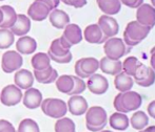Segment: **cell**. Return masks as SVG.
Segmentation results:
<instances>
[{
	"label": "cell",
	"mask_w": 155,
	"mask_h": 132,
	"mask_svg": "<svg viewBox=\"0 0 155 132\" xmlns=\"http://www.w3.org/2000/svg\"><path fill=\"white\" fill-rule=\"evenodd\" d=\"M114 77V86L119 92H126L132 89L134 85V80L131 75H129L124 71H120Z\"/></svg>",
	"instance_id": "22"
},
{
	"label": "cell",
	"mask_w": 155,
	"mask_h": 132,
	"mask_svg": "<svg viewBox=\"0 0 155 132\" xmlns=\"http://www.w3.org/2000/svg\"><path fill=\"white\" fill-rule=\"evenodd\" d=\"M109 120V124L113 129L118 131L127 130L128 127L130 126V121L129 118L127 116V113H121V112H114Z\"/></svg>",
	"instance_id": "24"
},
{
	"label": "cell",
	"mask_w": 155,
	"mask_h": 132,
	"mask_svg": "<svg viewBox=\"0 0 155 132\" xmlns=\"http://www.w3.org/2000/svg\"><path fill=\"white\" fill-rule=\"evenodd\" d=\"M120 102L128 113L131 111H136L140 108V106L143 105V98L138 92L131 89L126 92H120Z\"/></svg>",
	"instance_id": "8"
},
{
	"label": "cell",
	"mask_w": 155,
	"mask_h": 132,
	"mask_svg": "<svg viewBox=\"0 0 155 132\" xmlns=\"http://www.w3.org/2000/svg\"><path fill=\"white\" fill-rule=\"evenodd\" d=\"M82 35H84V40L88 43H91V44H101V43H104L107 41V38L104 36L97 23L88 25L84 29V31L82 32Z\"/></svg>",
	"instance_id": "14"
},
{
	"label": "cell",
	"mask_w": 155,
	"mask_h": 132,
	"mask_svg": "<svg viewBox=\"0 0 155 132\" xmlns=\"http://www.w3.org/2000/svg\"><path fill=\"white\" fill-rule=\"evenodd\" d=\"M22 90L15 84H10L2 88L1 92H0V102L4 106L12 107V106H16L17 104L20 103L22 101Z\"/></svg>",
	"instance_id": "3"
},
{
	"label": "cell",
	"mask_w": 155,
	"mask_h": 132,
	"mask_svg": "<svg viewBox=\"0 0 155 132\" xmlns=\"http://www.w3.org/2000/svg\"><path fill=\"white\" fill-rule=\"evenodd\" d=\"M152 53H155V46L152 47V49L150 51V54H152Z\"/></svg>",
	"instance_id": "52"
},
{
	"label": "cell",
	"mask_w": 155,
	"mask_h": 132,
	"mask_svg": "<svg viewBox=\"0 0 155 132\" xmlns=\"http://www.w3.org/2000/svg\"><path fill=\"white\" fill-rule=\"evenodd\" d=\"M23 64L22 56L17 51H8L2 55L1 68L5 73H12L21 68Z\"/></svg>",
	"instance_id": "4"
},
{
	"label": "cell",
	"mask_w": 155,
	"mask_h": 132,
	"mask_svg": "<svg viewBox=\"0 0 155 132\" xmlns=\"http://www.w3.org/2000/svg\"><path fill=\"white\" fill-rule=\"evenodd\" d=\"M16 49L20 55H31L37 49V41L33 37L21 36L16 42Z\"/></svg>",
	"instance_id": "20"
},
{
	"label": "cell",
	"mask_w": 155,
	"mask_h": 132,
	"mask_svg": "<svg viewBox=\"0 0 155 132\" xmlns=\"http://www.w3.org/2000/svg\"><path fill=\"white\" fill-rule=\"evenodd\" d=\"M31 64L34 70H45L51 66V59L45 53H36L31 59Z\"/></svg>",
	"instance_id": "28"
},
{
	"label": "cell",
	"mask_w": 155,
	"mask_h": 132,
	"mask_svg": "<svg viewBox=\"0 0 155 132\" xmlns=\"http://www.w3.org/2000/svg\"><path fill=\"white\" fill-rule=\"evenodd\" d=\"M51 1L54 3V6H55V8H57L58 5H59V3H60V0H51Z\"/></svg>",
	"instance_id": "49"
},
{
	"label": "cell",
	"mask_w": 155,
	"mask_h": 132,
	"mask_svg": "<svg viewBox=\"0 0 155 132\" xmlns=\"http://www.w3.org/2000/svg\"><path fill=\"white\" fill-rule=\"evenodd\" d=\"M51 12L50 8L43 3L41 0H35L28 8V17L34 21H43L49 17Z\"/></svg>",
	"instance_id": "12"
},
{
	"label": "cell",
	"mask_w": 155,
	"mask_h": 132,
	"mask_svg": "<svg viewBox=\"0 0 155 132\" xmlns=\"http://www.w3.org/2000/svg\"><path fill=\"white\" fill-rule=\"evenodd\" d=\"M87 88L92 92L93 94H104L109 89V81L106 77L99 73H94L88 78L87 82Z\"/></svg>",
	"instance_id": "11"
},
{
	"label": "cell",
	"mask_w": 155,
	"mask_h": 132,
	"mask_svg": "<svg viewBox=\"0 0 155 132\" xmlns=\"http://www.w3.org/2000/svg\"><path fill=\"white\" fill-rule=\"evenodd\" d=\"M52 70H53V67L52 66H50L49 68L45 69V70H34V72H33L34 79L36 80L37 82L42 84L43 82L50 77V75L52 73Z\"/></svg>",
	"instance_id": "35"
},
{
	"label": "cell",
	"mask_w": 155,
	"mask_h": 132,
	"mask_svg": "<svg viewBox=\"0 0 155 132\" xmlns=\"http://www.w3.org/2000/svg\"><path fill=\"white\" fill-rule=\"evenodd\" d=\"M150 65H151V68L155 70V53L151 54V57H150Z\"/></svg>",
	"instance_id": "47"
},
{
	"label": "cell",
	"mask_w": 155,
	"mask_h": 132,
	"mask_svg": "<svg viewBox=\"0 0 155 132\" xmlns=\"http://www.w3.org/2000/svg\"><path fill=\"white\" fill-rule=\"evenodd\" d=\"M59 40H60V44H61V46L63 47V48H65V49H71V47H72V45L69 43V41L67 40V39L64 38L63 36H61L59 38Z\"/></svg>",
	"instance_id": "46"
},
{
	"label": "cell",
	"mask_w": 155,
	"mask_h": 132,
	"mask_svg": "<svg viewBox=\"0 0 155 132\" xmlns=\"http://www.w3.org/2000/svg\"><path fill=\"white\" fill-rule=\"evenodd\" d=\"M155 83V70L149 67V70H148V73L146 75L145 80L141 82H139L137 85L141 86V87H150Z\"/></svg>",
	"instance_id": "36"
},
{
	"label": "cell",
	"mask_w": 155,
	"mask_h": 132,
	"mask_svg": "<svg viewBox=\"0 0 155 132\" xmlns=\"http://www.w3.org/2000/svg\"><path fill=\"white\" fill-rule=\"evenodd\" d=\"M57 78H58V72H57V70L53 68V70H52V73L50 75V77L48 78V79L45 80V81L43 82L42 84H52L53 82H55V81H56V79H57Z\"/></svg>",
	"instance_id": "42"
},
{
	"label": "cell",
	"mask_w": 155,
	"mask_h": 132,
	"mask_svg": "<svg viewBox=\"0 0 155 132\" xmlns=\"http://www.w3.org/2000/svg\"><path fill=\"white\" fill-rule=\"evenodd\" d=\"M74 80V87L72 91L69 94V96H76V94H81L82 92L86 90L87 83L84 81V79L77 77V75H73Z\"/></svg>",
	"instance_id": "34"
},
{
	"label": "cell",
	"mask_w": 155,
	"mask_h": 132,
	"mask_svg": "<svg viewBox=\"0 0 155 132\" xmlns=\"http://www.w3.org/2000/svg\"><path fill=\"white\" fill-rule=\"evenodd\" d=\"M150 31H151V29L140 24L138 21L134 20V21H130L127 24L124 34L127 35L131 40L140 43L141 41L147 38L148 35L150 34Z\"/></svg>",
	"instance_id": "5"
},
{
	"label": "cell",
	"mask_w": 155,
	"mask_h": 132,
	"mask_svg": "<svg viewBox=\"0 0 155 132\" xmlns=\"http://www.w3.org/2000/svg\"><path fill=\"white\" fill-rule=\"evenodd\" d=\"M15 35L8 29H0V49H8L14 44Z\"/></svg>",
	"instance_id": "30"
},
{
	"label": "cell",
	"mask_w": 155,
	"mask_h": 132,
	"mask_svg": "<svg viewBox=\"0 0 155 132\" xmlns=\"http://www.w3.org/2000/svg\"><path fill=\"white\" fill-rule=\"evenodd\" d=\"M140 64V62L138 61L136 57H128L124 60L123 62V71L126 73H128L129 75L133 77L135 70H136L137 66Z\"/></svg>",
	"instance_id": "32"
},
{
	"label": "cell",
	"mask_w": 155,
	"mask_h": 132,
	"mask_svg": "<svg viewBox=\"0 0 155 132\" xmlns=\"http://www.w3.org/2000/svg\"><path fill=\"white\" fill-rule=\"evenodd\" d=\"M48 53H51L52 55L56 56V57H63V56L68 55V54L70 53V49L63 48L61 46V44H60L59 38H57V39H55V40L52 41Z\"/></svg>",
	"instance_id": "33"
},
{
	"label": "cell",
	"mask_w": 155,
	"mask_h": 132,
	"mask_svg": "<svg viewBox=\"0 0 155 132\" xmlns=\"http://www.w3.org/2000/svg\"><path fill=\"white\" fill-rule=\"evenodd\" d=\"M10 29L15 36H25L31 29V19L25 14H18L14 25Z\"/></svg>",
	"instance_id": "21"
},
{
	"label": "cell",
	"mask_w": 155,
	"mask_h": 132,
	"mask_svg": "<svg viewBox=\"0 0 155 132\" xmlns=\"http://www.w3.org/2000/svg\"><path fill=\"white\" fill-rule=\"evenodd\" d=\"M147 112L150 118L155 120V100L149 103V105H148V107H147Z\"/></svg>",
	"instance_id": "43"
},
{
	"label": "cell",
	"mask_w": 155,
	"mask_h": 132,
	"mask_svg": "<svg viewBox=\"0 0 155 132\" xmlns=\"http://www.w3.org/2000/svg\"><path fill=\"white\" fill-rule=\"evenodd\" d=\"M99 69L106 75H116L123 71V62L120 60H114L106 57L99 60Z\"/></svg>",
	"instance_id": "16"
},
{
	"label": "cell",
	"mask_w": 155,
	"mask_h": 132,
	"mask_svg": "<svg viewBox=\"0 0 155 132\" xmlns=\"http://www.w3.org/2000/svg\"><path fill=\"white\" fill-rule=\"evenodd\" d=\"M121 4L130 8H137L143 3V0H119Z\"/></svg>",
	"instance_id": "40"
},
{
	"label": "cell",
	"mask_w": 155,
	"mask_h": 132,
	"mask_svg": "<svg viewBox=\"0 0 155 132\" xmlns=\"http://www.w3.org/2000/svg\"><path fill=\"white\" fill-rule=\"evenodd\" d=\"M0 1H4V0H0Z\"/></svg>",
	"instance_id": "54"
},
{
	"label": "cell",
	"mask_w": 155,
	"mask_h": 132,
	"mask_svg": "<svg viewBox=\"0 0 155 132\" xmlns=\"http://www.w3.org/2000/svg\"><path fill=\"white\" fill-rule=\"evenodd\" d=\"M96 3L99 10L104 15H109V16H114L118 14L123 5L119 0H96Z\"/></svg>",
	"instance_id": "23"
},
{
	"label": "cell",
	"mask_w": 155,
	"mask_h": 132,
	"mask_svg": "<svg viewBox=\"0 0 155 132\" xmlns=\"http://www.w3.org/2000/svg\"><path fill=\"white\" fill-rule=\"evenodd\" d=\"M68 112V106L63 100L61 99H56V98H50L49 102H48L47 108L43 114L52 118H61L65 116Z\"/></svg>",
	"instance_id": "7"
},
{
	"label": "cell",
	"mask_w": 155,
	"mask_h": 132,
	"mask_svg": "<svg viewBox=\"0 0 155 132\" xmlns=\"http://www.w3.org/2000/svg\"><path fill=\"white\" fill-rule=\"evenodd\" d=\"M49 20L52 26H54L57 29H63L70 23V16L62 10L54 8L50 12Z\"/></svg>",
	"instance_id": "18"
},
{
	"label": "cell",
	"mask_w": 155,
	"mask_h": 132,
	"mask_svg": "<svg viewBox=\"0 0 155 132\" xmlns=\"http://www.w3.org/2000/svg\"><path fill=\"white\" fill-rule=\"evenodd\" d=\"M98 69H99V61L93 57L81 58L77 60L74 67L76 75L81 79H88L90 75L96 73Z\"/></svg>",
	"instance_id": "2"
},
{
	"label": "cell",
	"mask_w": 155,
	"mask_h": 132,
	"mask_svg": "<svg viewBox=\"0 0 155 132\" xmlns=\"http://www.w3.org/2000/svg\"><path fill=\"white\" fill-rule=\"evenodd\" d=\"M65 5L73 6L75 8H81L88 3V0H60Z\"/></svg>",
	"instance_id": "38"
},
{
	"label": "cell",
	"mask_w": 155,
	"mask_h": 132,
	"mask_svg": "<svg viewBox=\"0 0 155 132\" xmlns=\"http://www.w3.org/2000/svg\"><path fill=\"white\" fill-rule=\"evenodd\" d=\"M136 21L140 24L153 29L155 26V8L149 3H143L136 8Z\"/></svg>",
	"instance_id": "6"
},
{
	"label": "cell",
	"mask_w": 155,
	"mask_h": 132,
	"mask_svg": "<svg viewBox=\"0 0 155 132\" xmlns=\"http://www.w3.org/2000/svg\"><path fill=\"white\" fill-rule=\"evenodd\" d=\"M2 20H3V13H2V10L0 8V23L2 22Z\"/></svg>",
	"instance_id": "50"
},
{
	"label": "cell",
	"mask_w": 155,
	"mask_h": 132,
	"mask_svg": "<svg viewBox=\"0 0 155 132\" xmlns=\"http://www.w3.org/2000/svg\"><path fill=\"white\" fill-rule=\"evenodd\" d=\"M0 132H17L12 123L6 120H0Z\"/></svg>",
	"instance_id": "39"
},
{
	"label": "cell",
	"mask_w": 155,
	"mask_h": 132,
	"mask_svg": "<svg viewBox=\"0 0 155 132\" xmlns=\"http://www.w3.org/2000/svg\"><path fill=\"white\" fill-rule=\"evenodd\" d=\"M130 125L136 130H143L149 125V116L145 111L136 110L130 118Z\"/></svg>",
	"instance_id": "26"
},
{
	"label": "cell",
	"mask_w": 155,
	"mask_h": 132,
	"mask_svg": "<svg viewBox=\"0 0 155 132\" xmlns=\"http://www.w3.org/2000/svg\"><path fill=\"white\" fill-rule=\"evenodd\" d=\"M0 8L2 10V13H3V20L0 23V29H8L14 25L15 21L17 19V13L16 11L14 10V8L11 5H8V4H4V5H1Z\"/></svg>",
	"instance_id": "25"
},
{
	"label": "cell",
	"mask_w": 155,
	"mask_h": 132,
	"mask_svg": "<svg viewBox=\"0 0 155 132\" xmlns=\"http://www.w3.org/2000/svg\"><path fill=\"white\" fill-rule=\"evenodd\" d=\"M97 24L99 25L102 34L107 39L115 37L119 32V24L113 16L104 14L102 16L99 17Z\"/></svg>",
	"instance_id": "10"
},
{
	"label": "cell",
	"mask_w": 155,
	"mask_h": 132,
	"mask_svg": "<svg viewBox=\"0 0 155 132\" xmlns=\"http://www.w3.org/2000/svg\"><path fill=\"white\" fill-rule=\"evenodd\" d=\"M99 132H112V131H110V130H104H104H101V131H99Z\"/></svg>",
	"instance_id": "53"
},
{
	"label": "cell",
	"mask_w": 155,
	"mask_h": 132,
	"mask_svg": "<svg viewBox=\"0 0 155 132\" xmlns=\"http://www.w3.org/2000/svg\"><path fill=\"white\" fill-rule=\"evenodd\" d=\"M131 49L132 47L127 46L123 39L117 37L107 39V41L104 43V51L106 54V57L110 59L120 60L124 56L130 53Z\"/></svg>",
	"instance_id": "1"
},
{
	"label": "cell",
	"mask_w": 155,
	"mask_h": 132,
	"mask_svg": "<svg viewBox=\"0 0 155 132\" xmlns=\"http://www.w3.org/2000/svg\"><path fill=\"white\" fill-rule=\"evenodd\" d=\"M34 75L28 69H18L15 71L14 75V82L15 85L18 86L21 90H27L33 87L34 84Z\"/></svg>",
	"instance_id": "17"
},
{
	"label": "cell",
	"mask_w": 155,
	"mask_h": 132,
	"mask_svg": "<svg viewBox=\"0 0 155 132\" xmlns=\"http://www.w3.org/2000/svg\"><path fill=\"white\" fill-rule=\"evenodd\" d=\"M55 85L59 92L64 94H69L74 87L73 75H60V77L58 75V78L55 81Z\"/></svg>",
	"instance_id": "27"
},
{
	"label": "cell",
	"mask_w": 155,
	"mask_h": 132,
	"mask_svg": "<svg viewBox=\"0 0 155 132\" xmlns=\"http://www.w3.org/2000/svg\"><path fill=\"white\" fill-rule=\"evenodd\" d=\"M113 106H114L115 110H116L117 112H121V113H127L126 110H124V108L123 107V105H121V102H120V92H119V94H117L116 97H115L114 101H113Z\"/></svg>",
	"instance_id": "41"
},
{
	"label": "cell",
	"mask_w": 155,
	"mask_h": 132,
	"mask_svg": "<svg viewBox=\"0 0 155 132\" xmlns=\"http://www.w3.org/2000/svg\"><path fill=\"white\" fill-rule=\"evenodd\" d=\"M62 36L69 41L70 44L73 46L78 43H80L84 39V35L80 26L75 23H69L67 26L63 29Z\"/></svg>",
	"instance_id": "19"
},
{
	"label": "cell",
	"mask_w": 155,
	"mask_h": 132,
	"mask_svg": "<svg viewBox=\"0 0 155 132\" xmlns=\"http://www.w3.org/2000/svg\"><path fill=\"white\" fill-rule=\"evenodd\" d=\"M124 44H126L127 46H130V47H134V46H136V45L139 44V42H136V41L131 40V39L124 34Z\"/></svg>",
	"instance_id": "44"
},
{
	"label": "cell",
	"mask_w": 155,
	"mask_h": 132,
	"mask_svg": "<svg viewBox=\"0 0 155 132\" xmlns=\"http://www.w3.org/2000/svg\"><path fill=\"white\" fill-rule=\"evenodd\" d=\"M68 106V111L71 114L75 116H80L87 112L89 108L88 102L87 100L80 94H76V96H71L67 103Z\"/></svg>",
	"instance_id": "13"
},
{
	"label": "cell",
	"mask_w": 155,
	"mask_h": 132,
	"mask_svg": "<svg viewBox=\"0 0 155 132\" xmlns=\"http://www.w3.org/2000/svg\"><path fill=\"white\" fill-rule=\"evenodd\" d=\"M48 55H49L51 61H54V62H56V63H59V64H68L72 61V59H73V56H72L71 51H70L68 55L63 56V57H56V56L52 55L51 53H48Z\"/></svg>",
	"instance_id": "37"
},
{
	"label": "cell",
	"mask_w": 155,
	"mask_h": 132,
	"mask_svg": "<svg viewBox=\"0 0 155 132\" xmlns=\"http://www.w3.org/2000/svg\"><path fill=\"white\" fill-rule=\"evenodd\" d=\"M42 100V94L40 92V90L31 87L25 90V92L23 94L22 103L28 109H36V108L40 107Z\"/></svg>",
	"instance_id": "15"
},
{
	"label": "cell",
	"mask_w": 155,
	"mask_h": 132,
	"mask_svg": "<svg viewBox=\"0 0 155 132\" xmlns=\"http://www.w3.org/2000/svg\"><path fill=\"white\" fill-rule=\"evenodd\" d=\"M86 126H87V129H88L89 131H91V132H99V131L104 130V127H106L107 125H99V126H92V125H87V124H86Z\"/></svg>",
	"instance_id": "45"
},
{
	"label": "cell",
	"mask_w": 155,
	"mask_h": 132,
	"mask_svg": "<svg viewBox=\"0 0 155 132\" xmlns=\"http://www.w3.org/2000/svg\"><path fill=\"white\" fill-rule=\"evenodd\" d=\"M86 124L92 126L107 125L108 123V114L104 108L100 106H92L88 108L86 113Z\"/></svg>",
	"instance_id": "9"
},
{
	"label": "cell",
	"mask_w": 155,
	"mask_h": 132,
	"mask_svg": "<svg viewBox=\"0 0 155 132\" xmlns=\"http://www.w3.org/2000/svg\"><path fill=\"white\" fill-rule=\"evenodd\" d=\"M55 132H76V126L73 120L63 116L55 123Z\"/></svg>",
	"instance_id": "29"
},
{
	"label": "cell",
	"mask_w": 155,
	"mask_h": 132,
	"mask_svg": "<svg viewBox=\"0 0 155 132\" xmlns=\"http://www.w3.org/2000/svg\"><path fill=\"white\" fill-rule=\"evenodd\" d=\"M151 5L155 8V0H151Z\"/></svg>",
	"instance_id": "51"
},
{
	"label": "cell",
	"mask_w": 155,
	"mask_h": 132,
	"mask_svg": "<svg viewBox=\"0 0 155 132\" xmlns=\"http://www.w3.org/2000/svg\"><path fill=\"white\" fill-rule=\"evenodd\" d=\"M138 132H155V125H152V126L146 127L143 130H139Z\"/></svg>",
	"instance_id": "48"
},
{
	"label": "cell",
	"mask_w": 155,
	"mask_h": 132,
	"mask_svg": "<svg viewBox=\"0 0 155 132\" xmlns=\"http://www.w3.org/2000/svg\"><path fill=\"white\" fill-rule=\"evenodd\" d=\"M17 132H40L37 122L32 118H25L19 123Z\"/></svg>",
	"instance_id": "31"
}]
</instances>
